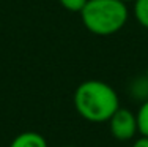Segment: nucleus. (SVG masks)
Returning a JSON list of instances; mask_svg holds the SVG:
<instances>
[{
  "mask_svg": "<svg viewBox=\"0 0 148 147\" xmlns=\"http://www.w3.org/2000/svg\"><path fill=\"white\" fill-rule=\"evenodd\" d=\"M131 147H148V138L147 136H140V138L134 139Z\"/></svg>",
  "mask_w": 148,
  "mask_h": 147,
  "instance_id": "9",
  "label": "nucleus"
},
{
  "mask_svg": "<svg viewBox=\"0 0 148 147\" xmlns=\"http://www.w3.org/2000/svg\"><path fill=\"white\" fill-rule=\"evenodd\" d=\"M132 14L143 29H148V0H134Z\"/></svg>",
  "mask_w": 148,
  "mask_h": 147,
  "instance_id": "6",
  "label": "nucleus"
},
{
  "mask_svg": "<svg viewBox=\"0 0 148 147\" xmlns=\"http://www.w3.org/2000/svg\"><path fill=\"white\" fill-rule=\"evenodd\" d=\"M73 103L77 114L91 124H104L120 108L117 90L99 79H88L74 90Z\"/></svg>",
  "mask_w": 148,
  "mask_h": 147,
  "instance_id": "1",
  "label": "nucleus"
},
{
  "mask_svg": "<svg viewBox=\"0 0 148 147\" xmlns=\"http://www.w3.org/2000/svg\"><path fill=\"white\" fill-rule=\"evenodd\" d=\"M107 124L110 135L120 142L131 141L139 133L136 112H132L131 109H126V108H118L114 115L107 120Z\"/></svg>",
  "mask_w": 148,
  "mask_h": 147,
  "instance_id": "3",
  "label": "nucleus"
},
{
  "mask_svg": "<svg viewBox=\"0 0 148 147\" xmlns=\"http://www.w3.org/2000/svg\"><path fill=\"white\" fill-rule=\"evenodd\" d=\"M63 147H76V146H63Z\"/></svg>",
  "mask_w": 148,
  "mask_h": 147,
  "instance_id": "12",
  "label": "nucleus"
},
{
  "mask_svg": "<svg viewBox=\"0 0 148 147\" xmlns=\"http://www.w3.org/2000/svg\"><path fill=\"white\" fill-rule=\"evenodd\" d=\"M129 95L134 100L140 101V103L148 100V79H147V76L132 79V82L129 84Z\"/></svg>",
  "mask_w": 148,
  "mask_h": 147,
  "instance_id": "5",
  "label": "nucleus"
},
{
  "mask_svg": "<svg viewBox=\"0 0 148 147\" xmlns=\"http://www.w3.org/2000/svg\"><path fill=\"white\" fill-rule=\"evenodd\" d=\"M88 0H58V3L66 10V11L71 13H80V10L85 6V3Z\"/></svg>",
  "mask_w": 148,
  "mask_h": 147,
  "instance_id": "8",
  "label": "nucleus"
},
{
  "mask_svg": "<svg viewBox=\"0 0 148 147\" xmlns=\"http://www.w3.org/2000/svg\"><path fill=\"white\" fill-rule=\"evenodd\" d=\"M79 14L84 27L90 33L109 37L126 26L129 10L121 0H88Z\"/></svg>",
  "mask_w": 148,
  "mask_h": 147,
  "instance_id": "2",
  "label": "nucleus"
},
{
  "mask_svg": "<svg viewBox=\"0 0 148 147\" xmlns=\"http://www.w3.org/2000/svg\"><path fill=\"white\" fill-rule=\"evenodd\" d=\"M121 2H125V3H128V2H134V0H121Z\"/></svg>",
  "mask_w": 148,
  "mask_h": 147,
  "instance_id": "11",
  "label": "nucleus"
},
{
  "mask_svg": "<svg viewBox=\"0 0 148 147\" xmlns=\"http://www.w3.org/2000/svg\"><path fill=\"white\" fill-rule=\"evenodd\" d=\"M10 147H49L47 141L43 135L36 131H24L19 133L11 142Z\"/></svg>",
  "mask_w": 148,
  "mask_h": 147,
  "instance_id": "4",
  "label": "nucleus"
},
{
  "mask_svg": "<svg viewBox=\"0 0 148 147\" xmlns=\"http://www.w3.org/2000/svg\"><path fill=\"white\" fill-rule=\"evenodd\" d=\"M137 117V128H139L140 136H147L148 138V100L142 101L136 112Z\"/></svg>",
  "mask_w": 148,
  "mask_h": 147,
  "instance_id": "7",
  "label": "nucleus"
},
{
  "mask_svg": "<svg viewBox=\"0 0 148 147\" xmlns=\"http://www.w3.org/2000/svg\"><path fill=\"white\" fill-rule=\"evenodd\" d=\"M145 76H147V79H148V65H147V71H145Z\"/></svg>",
  "mask_w": 148,
  "mask_h": 147,
  "instance_id": "10",
  "label": "nucleus"
}]
</instances>
